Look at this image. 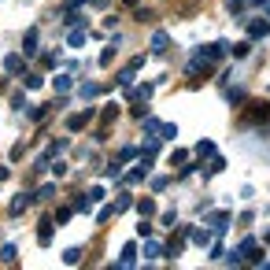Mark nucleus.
<instances>
[{
	"label": "nucleus",
	"mask_w": 270,
	"mask_h": 270,
	"mask_svg": "<svg viewBox=\"0 0 270 270\" xmlns=\"http://www.w3.org/2000/svg\"><path fill=\"white\" fill-rule=\"evenodd\" d=\"M26 203H30V200H26V196H19V200L11 203V211H15V215H19V211H26Z\"/></svg>",
	"instance_id": "obj_3"
},
{
	"label": "nucleus",
	"mask_w": 270,
	"mask_h": 270,
	"mask_svg": "<svg viewBox=\"0 0 270 270\" xmlns=\"http://www.w3.org/2000/svg\"><path fill=\"white\" fill-rule=\"evenodd\" d=\"M152 52H167V34H156L152 37Z\"/></svg>",
	"instance_id": "obj_2"
},
{
	"label": "nucleus",
	"mask_w": 270,
	"mask_h": 270,
	"mask_svg": "<svg viewBox=\"0 0 270 270\" xmlns=\"http://www.w3.org/2000/svg\"><path fill=\"white\" fill-rule=\"evenodd\" d=\"M248 34H252V37H263V34H270V22H252V26H248Z\"/></svg>",
	"instance_id": "obj_1"
}]
</instances>
